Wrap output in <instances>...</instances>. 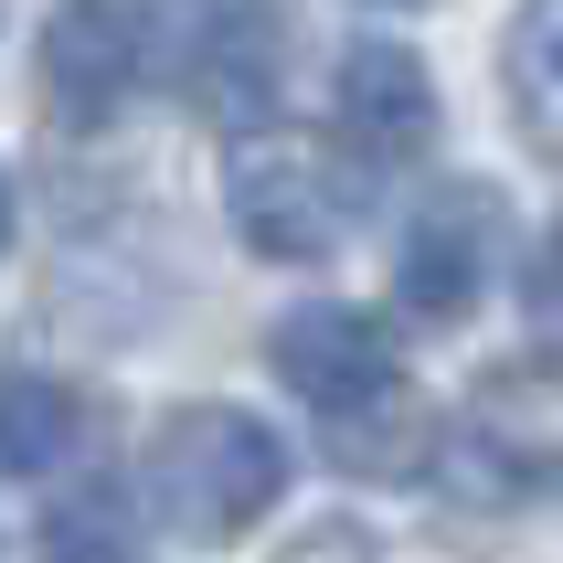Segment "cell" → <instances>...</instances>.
Here are the masks:
<instances>
[{"label":"cell","mask_w":563,"mask_h":563,"mask_svg":"<svg viewBox=\"0 0 563 563\" xmlns=\"http://www.w3.org/2000/svg\"><path fill=\"white\" fill-rule=\"evenodd\" d=\"M0 245H11V181H0Z\"/></svg>","instance_id":"cell-15"},{"label":"cell","mask_w":563,"mask_h":563,"mask_svg":"<svg viewBox=\"0 0 563 563\" xmlns=\"http://www.w3.org/2000/svg\"><path fill=\"white\" fill-rule=\"evenodd\" d=\"M383 11H426V0H383Z\"/></svg>","instance_id":"cell-16"},{"label":"cell","mask_w":563,"mask_h":563,"mask_svg":"<svg viewBox=\"0 0 563 563\" xmlns=\"http://www.w3.org/2000/svg\"><path fill=\"white\" fill-rule=\"evenodd\" d=\"M319 426H330V457L351 478H415L426 468V415H415L405 383L373 394V405H351V415H319Z\"/></svg>","instance_id":"cell-11"},{"label":"cell","mask_w":563,"mask_h":563,"mask_svg":"<svg viewBox=\"0 0 563 563\" xmlns=\"http://www.w3.org/2000/svg\"><path fill=\"white\" fill-rule=\"evenodd\" d=\"M489 255H500V213H489V191H437L426 213L405 223V255H394V287H405V309L426 330H457L478 309V287H489Z\"/></svg>","instance_id":"cell-6"},{"label":"cell","mask_w":563,"mask_h":563,"mask_svg":"<svg viewBox=\"0 0 563 563\" xmlns=\"http://www.w3.org/2000/svg\"><path fill=\"white\" fill-rule=\"evenodd\" d=\"M277 563H383V553H373V532H362V521H319V532H298Z\"/></svg>","instance_id":"cell-14"},{"label":"cell","mask_w":563,"mask_h":563,"mask_svg":"<svg viewBox=\"0 0 563 563\" xmlns=\"http://www.w3.org/2000/svg\"><path fill=\"white\" fill-rule=\"evenodd\" d=\"M43 563H139V521H128V489L118 478H86L64 489L54 521H43Z\"/></svg>","instance_id":"cell-12"},{"label":"cell","mask_w":563,"mask_h":563,"mask_svg":"<svg viewBox=\"0 0 563 563\" xmlns=\"http://www.w3.org/2000/svg\"><path fill=\"white\" fill-rule=\"evenodd\" d=\"M437 478L468 510H500V500L553 489L563 478V351L478 373V394L457 405V426H446V446H437Z\"/></svg>","instance_id":"cell-2"},{"label":"cell","mask_w":563,"mask_h":563,"mask_svg":"<svg viewBox=\"0 0 563 563\" xmlns=\"http://www.w3.org/2000/svg\"><path fill=\"white\" fill-rule=\"evenodd\" d=\"M32 75H43V107L64 128H107L139 96V75H150V22L128 0H64L43 22V64Z\"/></svg>","instance_id":"cell-4"},{"label":"cell","mask_w":563,"mask_h":563,"mask_svg":"<svg viewBox=\"0 0 563 563\" xmlns=\"http://www.w3.org/2000/svg\"><path fill=\"white\" fill-rule=\"evenodd\" d=\"M330 118H341L351 150L415 159L437 139V75H426V54H405V43H351L341 75H330Z\"/></svg>","instance_id":"cell-7"},{"label":"cell","mask_w":563,"mask_h":563,"mask_svg":"<svg viewBox=\"0 0 563 563\" xmlns=\"http://www.w3.org/2000/svg\"><path fill=\"white\" fill-rule=\"evenodd\" d=\"M266 362H277V383L298 405H319V415H351V405H373V394H394V330H383L373 309H341V298L287 309Z\"/></svg>","instance_id":"cell-5"},{"label":"cell","mask_w":563,"mask_h":563,"mask_svg":"<svg viewBox=\"0 0 563 563\" xmlns=\"http://www.w3.org/2000/svg\"><path fill=\"white\" fill-rule=\"evenodd\" d=\"M150 500L170 532L191 542H234L287 500V446L266 415L245 405H181L150 437Z\"/></svg>","instance_id":"cell-1"},{"label":"cell","mask_w":563,"mask_h":563,"mask_svg":"<svg viewBox=\"0 0 563 563\" xmlns=\"http://www.w3.org/2000/svg\"><path fill=\"white\" fill-rule=\"evenodd\" d=\"M500 75H510V107H521V128H532L542 150L563 159V0H521Z\"/></svg>","instance_id":"cell-10"},{"label":"cell","mask_w":563,"mask_h":563,"mask_svg":"<svg viewBox=\"0 0 563 563\" xmlns=\"http://www.w3.org/2000/svg\"><path fill=\"white\" fill-rule=\"evenodd\" d=\"M223 202H234V234L277 266H319V255L351 234V181L341 159L298 139V128H245L223 150Z\"/></svg>","instance_id":"cell-3"},{"label":"cell","mask_w":563,"mask_h":563,"mask_svg":"<svg viewBox=\"0 0 563 563\" xmlns=\"http://www.w3.org/2000/svg\"><path fill=\"white\" fill-rule=\"evenodd\" d=\"M277 64H287V32L266 0H213V22L191 43V96H202V118L223 128H255L277 107Z\"/></svg>","instance_id":"cell-8"},{"label":"cell","mask_w":563,"mask_h":563,"mask_svg":"<svg viewBox=\"0 0 563 563\" xmlns=\"http://www.w3.org/2000/svg\"><path fill=\"white\" fill-rule=\"evenodd\" d=\"M86 446V394L64 373H0V478H54Z\"/></svg>","instance_id":"cell-9"},{"label":"cell","mask_w":563,"mask_h":563,"mask_svg":"<svg viewBox=\"0 0 563 563\" xmlns=\"http://www.w3.org/2000/svg\"><path fill=\"white\" fill-rule=\"evenodd\" d=\"M521 309H532V330H542V341H563V223L532 245V287H521Z\"/></svg>","instance_id":"cell-13"}]
</instances>
